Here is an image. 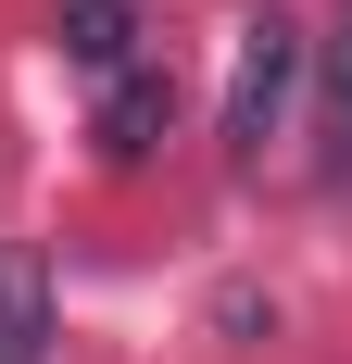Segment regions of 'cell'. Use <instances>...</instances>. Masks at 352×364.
Wrapping results in <instances>:
<instances>
[{"mask_svg": "<svg viewBox=\"0 0 352 364\" xmlns=\"http://www.w3.org/2000/svg\"><path fill=\"white\" fill-rule=\"evenodd\" d=\"M38 352H51V277H38V252L0 239V364H38Z\"/></svg>", "mask_w": 352, "mask_h": 364, "instance_id": "3957f363", "label": "cell"}, {"mask_svg": "<svg viewBox=\"0 0 352 364\" xmlns=\"http://www.w3.org/2000/svg\"><path fill=\"white\" fill-rule=\"evenodd\" d=\"M289 88H302V26L252 13V26H239V75H227V151H239V164H252L264 139H277Z\"/></svg>", "mask_w": 352, "mask_h": 364, "instance_id": "6da1fadb", "label": "cell"}, {"mask_svg": "<svg viewBox=\"0 0 352 364\" xmlns=\"http://www.w3.org/2000/svg\"><path fill=\"white\" fill-rule=\"evenodd\" d=\"M63 50L88 75H126L139 63V26H126V0H63Z\"/></svg>", "mask_w": 352, "mask_h": 364, "instance_id": "277c9868", "label": "cell"}, {"mask_svg": "<svg viewBox=\"0 0 352 364\" xmlns=\"http://www.w3.org/2000/svg\"><path fill=\"white\" fill-rule=\"evenodd\" d=\"M164 113H176V75H164V63H126V75H101V164H151Z\"/></svg>", "mask_w": 352, "mask_h": 364, "instance_id": "7a4b0ae2", "label": "cell"}, {"mask_svg": "<svg viewBox=\"0 0 352 364\" xmlns=\"http://www.w3.org/2000/svg\"><path fill=\"white\" fill-rule=\"evenodd\" d=\"M327 126H340V139H352V26L327 38Z\"/></svg>", "mask_w": 352, "mask_h": 364, "instance_id": "5b68a950", "label": "cell"}]
</instances>
